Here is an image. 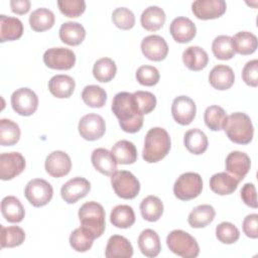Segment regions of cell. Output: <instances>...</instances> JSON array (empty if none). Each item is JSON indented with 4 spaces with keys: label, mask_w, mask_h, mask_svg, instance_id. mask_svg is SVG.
Listing matches in <instances>:
<instances>
[{
    "label": "cell",
    "mask_w": 258,
    "mask_h": 258,
    "mask_svg": "<svg viewBox=\"0 0 258 258\" xmlns=\"http://www.w3.org/2000/svg\"><path fill=\"white\" fill-rule=\"evenodd\" d=\"M111 109L124 132L136 133L143 126V114L137 107L133 93H117L112 101Z\"/></svg>",
    "instance_id": "1"
},
{
    "label": "cell",
    "mask_w": 258,
    "mask_h": 258,
    "mask_svg": "<svg viewBox=\"0 0 258 258\" xmlns=\"http://www.w3.org/2000/svg\"><path fill=\"white\" fill-rule=\"evenodd\" d=\"M170 147L168 132L161 127H153L145 135L142 157L148 163L158 162L168 154Z\"/></svg>",
    "instance_id": "2"
},
{
    "label": "cell",
    "mask_w": 258,
    "mask_h": 258,
    "mask_svg": "<svg viewBox=\"0 0 258 258\" xmlns=\"http://www.w3.org/2000/svg\"><path fill=\"white\" fill-rule=\"evenodd\" d=\"M223 130L227 137L237 144L250 143L254 135V127L250 117L242 112H235L227 116Z\"/></svg>",
    "instance_id": "3"
},
{
    "label": "cell",
    "mask_w": 258,
    "mask_h": 258,
    "mask_svg": "<svg viewBox=\"0 0 258 258\" xmlns=\"http://www.w3.org/2000/svg\"><path fill=\"white\" fill-rule=\"evenodd\" d=\"M78 216L82 227L90 231L96 239L103 235L106 227V214L101 204L94 201L85 203L80 208Z\"/></svg>",
    "instance_id": "4"
},
{
    "label": "cell",
    "mask_w": 258,
    "mask_h": 258,
    "mask_svg": "<svg viewBox=\"0 0 258 258\" xmlns=\"http://www.w3.org/2000/svg\"><path fill=\"white\" fill-rule=\"evenodd\" d=\"M169 250L182 258H196L200 254V246L197 240L187 232L173 230L166 237Z\"/></svg>",
    "instance_id": "5"
},
{
    "label": "cell",
    "mask_w": 258,
    "mask_h": 258,
    "mask_svg": "<svg viewBox=\"0 0 258 258\" xmlns=\"http://www.w3.org/2000/svg\"><path fill=\"white\" fill-rule=\"evenodd\" d=\"M203 190V179L197 172H184L173 184V194L180 201L196 199Z\"/></svg>",
    "instance_id": "6"
},
{
    "label": "cell",
    "mask_w": 258,
    "mask_h": 258,
    "mask_svg": "<svg viewBox=\"0 0 258 258\" xmlns=\"http://www.w3.org/2000/svg\"><path fill=\"white\" fill-rule=\"evenodd\" d=\"M111 184L115 194L124 200L136 198L140 191V182L128 170H119L111 175Z\"/></svg>",
    "instance_id": "7"
},
{
    "label": "cell",
    "mask_w": 258,
    "mask_h": 258,
    "mask_svg": "<svg viewBox=\"0 0 258 258\" xmlns=\"http://www.w3.org/2000/svg\"><path fill=\"white\" fill-rule=\"evenodd\" d=\"M26 200L36 208L47 205L53 196L51 184L42 178H33L27 182L24 188Z\"/></svg>",
    "instance_id": "8"
},
{
    "label": "cell",
    "mask_w": 258,
    "mask_h": 258,
    "mask_svg": "<svg viewBox=\"0 0 258 258\" xmlns=\"http://www.w3.org/2000/svg\"><path fill=\"white\" fill-rule=\"evenodd\" d=\"M12 109L21 116H30L37 110L38 97L29 88H20L11 95Z\"/></svg>",
    "instance_id": "9"
},
{
    "label": "cell",
    "mask_w": 258,
    "mask_h": 258,
    "mask_svg": "<svg viewBox=\"0 0 258 258\" xmlns=\"http://www.w3.org/2000/svg\"><path fill=\"white\" fill-rule=\"evenodd\" d=\"M44 64L52 70H71L76 62L75 52L66 47H51L43 53Z\"/></svg>",
    "instance_id": "10"
},
{
    "label": "cell",
    "mask_w": 258,
    "mask_h": 258,
    "mask_svg": "<svg viewBox=\"0 0 258 258\" xmlns=\"http://www.w3.org/2000/svg\"><path fill=\"white\" fill-rule=\"evenodd\" d=\"M81 137L89 141L100 139L106 131V123L102 116L98 114H87L83 116L78 126Z\"/></svg>",
    "instance_id": "11"
},
{
    "label": "cell",
    "mask_w": 258,
    "mask_h": 258,
    "mask_svg": "<svg viewBox=\"0 0 258 258\" xmlns=\"http://www.w3.org/2000/svg\"><path fill=\"white\" fill-rule=\"evenodd\" d=\"M26 166L25 158L19 152H4L0 154V178L10 180L19 175Z\"/></svg>",
    "instance_id": "12"
},
{
    "label": "cell",
    "mask_w": 258,
    "mask_h": 258,
    "mask_svg": "<svg viewBox=\"0 0 258 258\" xmlns=\"http://www.w3.org/2000/svg\"><path fill=\"white\" fill-rule=\"evenodd\" d=\"M197 113L196 103L187 96L176 97L171 105V114L174 121L180 125L190 124Z\"/></svg>",
    "instance_id": "13"
},
{
    "label": "cell",
    "mask_w": 258,
    "mask_h": 258,
    "mask_svg": "<svg viewBox=\"0 0 258 258\" xmlns=\"http://www.w3.org/2000/svg\"><path fill=\"white\" fill-rule=\"evenodd\" d=\"M226 9L227 4L224 0H197L191 4L194 15L202 20L219 18Z\"/></svg>",
    "instance_id": "14"
},
{
    "label": "cell",
    "mask_w": 258,
    "mask_h": 258,
    "mask_svg": "<svg viewBox=\"0 0 258 258\" xmlns=\"http://www.w3.org/2000/svg\"><path fill=\"white\" fill-rule=\"evenodd\" d=\"M91 190V183L85 177L77 176L69 179L60 188L62 200L68 204H75L85 198Z\"/></svg>",
    "instance_id": "15"
},
{
    "label": "cell",
    "mask_w": 258,
    "mask_h": 258,
    "mask_svg": "<svg viewBox=\"0 0 258 258\" xmlns=\"http://www.w3.org/2000/svg\"><path fill=\"white\" fill-rule=\"evenodd\" d=\"M141 51L146 58L153 61H160L166 57L168 45L160 35L151 34L142 39Z\"/></svg>",
    "instance_id": "16"
},
{
    "label": "cell",
    "mask_w": 258,
    "mask_h": 258,
    "mask_svg": "<svg viewBox=\"0 0 258 258\" xmlns=\"http://www.w3.org/2000/svg\"><path fill=\"white\" fill-rule=\"evenodd\" d=\"M44 167L46 172L52 177H61L70 173L72 160L64 151L55 150L46 156Z\"/></svg>",
    "instance_id": "17"
},
{
    "label": "cell",
    "mask_w": 258,
    "mask_h": 258,
    "mask_svg": "<svg viewBox=\"0 0 258 258\" xmlns=\"http://www.w3.org/2000/svg\"><path fill=\"white\" fill-rule=\"evenodd\" d=\"M228 173L241 181L250 170L251 160L248 154L242 151H232L228 154L225 161Z\"/></svg>",
    "instance_id": "18"
},
{
    "label": "cell",
    "mask_w": 258,
    "mask_h": 258,
    "mask_svg": "<svg viewBox=\"0 0 258 258\" xmlns=\"http://www.w3.org/2000/svg\"><path fill=\"white\" fill-rule=\"evenodd\" d=\"M169 32L176 42L186 43L192 40L196 36L197 27L189 18L179 16L171 21L169 25Z\"/></svg>",
    "instance_id": "19"
},
{
    "label": "cell",
    "mask_w": 258,
    "mask_h": 258,
    "mask_svg": "<svg viewBox=\"0 0 258 258\" xmlns=\"http://www.w3.org/2000/svg\"><path fill=\"white\" fill-rule=\"evenodd\" d=\"M211 86L219 91L230 89L235 82V75L229 66L218 64L212 69L209 75Z\"/></svg>",
    "instance_id": "20"
},
{
    "label": "cell",
    "mask_w": 258,
    "mask_h": 258,
    "mask_svg": "<svg viewBox=\"0 0 258 258\" xmlns=\"http://www.w3.org/2000/svg\"><path fill=\"white\" fill-rule=\"evenodd\" d=\"M133 255V247L129 240L121 235H113L109 238L105 256L107 258H130Z\"/></svg>",
    "instance_id": "21"
},
{
    "label": "cell",
    "mask_w": 258,
    "mask_h": 258,
    "mask_svg": "<svg viewBox=\"0 0 258 258\" xmlns=\"http://www.w3.org/2000/svg\"><path fill=\"white\" fill-rule=\"evenodd\" d=\"M91 161L93 166L102 174L111 176L117 171V161L111 151L105 148H97L92 152Z\"/></svg>",
    "instance_id": "22"
},
{
    "label": "cell",
    "mask_w": 258,
    "mask_h": 258,
    "mask_svg": "<svg viewBox=\"0 0 258 258\" xmlns=\"http://www.w3.org/2000/svg\"><path fill=\"white\" fill-rule=\"evenodd\" d=\"M182 61L184 66L194 72L204 70L209 62L207 51L201 46L192 45L186 47L182 52Z\"/></svg>",
    "instance_id": "23"
},
{
    "label": "cell",
    "mask_w": 258,
    "mask_h": 258,
    "mask_svg": "<svg viewBox=\"0 0 258 258\" xmlns=\"http://www.w3.org/2000/svg\"><path fill=\"white\" fill-rule=\"evenodd\" d=\"M76 88L75 80L68 75H55L48 81V90L58 99L70 98Z\"/></svg>",
    "instance_id": "24"
},
{
    "label": "cell",
    "mask_w": 258,
    "mask_h": 258,
    "mask_svg": "<svg viewBox=\"0 0 258 258\" xmlns=\"http://www.w3.org/2000/svg\"><path fill=\"white\" fill-rule=\"evenodd\" d=\"M58 34L60 40L63 43L76 46L84 41L86 37V30L81 23L75 21H68L60 25Z\"/></svg>",
    "instance_id": "25"
},
{
    "label": "cell",
    "mask_w": 258,
    "mask_h": 258,
    "mask_svg": "<svg viewBox=\"0 0 258 258\" xmlns=\"http://www.w3.org/2000/svg\"><path fill=\"white\" fill-rule=\"evenodd\" d=\"M239 180L230 173L223 171L212 175L210 179L211 189L220 196H226L233 194L239 184Z\"/></svg>",
    "instance_id": "26"
},
{
    "label": "cell",
    "mask_w": 258,
    "mask_h": 258,
    "mask_svg": "<svg viewBox=\"0 0 258 258\" xmlns=\"http://www.w3.org/2000/svg\"><path fill=\"white\" fill-rule=\"evenodd\" d=\"M137 243L141 253L149 258L156 257L161 250L159 236L152 229L143 230L138 237Z\"/></svg>",
    "instance_id": "27"
},
{
    "label": "cell",
    "mask_w": 258,
    "mask_h": 258,
    "mask_svg": "<svg viewBox=\"0 0 258 258\" xmlns=\"http://www.w3.org/2000/svg\"><path fill=\"white\" fill-rule=\"evenodd\" d=\"M23 34V24L16 17L0 15V41L19 39Z\"/></svg>",
    "instance_id": "28"
},
{
    "label": "cell",
    "mask_w": 258,
    "mask_h": 258,
    "mask_svg": "<svg viewBox=\"0 0 258 258\" xmlns=\"http://www.w3.org/2000/svg\"><path fill=\"white\" fill-rule=\"evenodd\" d=\"M1 213L3 218L9 223H20L25 216L21 202L14 196H7L2 200Z\"/></svg>",
    "instance_id": "29"
},
{
    "label": "cell",
    "mask_w": 258,
    "mask_h": 258,
    "mask_svg": "<svg viewBox=\"0 0 258 258\" xmlns=\"http://www.w3.org/2000/svg\"><path fill=\"white\" fill-rule=\"evenodd\" d=\"M165 19L166 16L162 8L158 6H149L142 12L140 23L145 30L156 31L163 26Z\"/></svg>",
    "instance_id": "30"
},
{
    "label": "cell",
    "mask_w": 258,
    "mask_h": 258,
    "mask_svg": "<svg viewBox=\"0 0 258 258\" xmlns=\"http://www.w3.org/2000/svg\"><path fill=\"white\" fill-rule=\"evenodd\" d=\"M185 148L192 154H203L208 149V137L201 129L194 128L185 132L183 136Z\"/></svg>",
    "instance_id": "31"
},
{
    "label": "cell",
    "mask_w": 258,
    "mask_h": 258,
    "mask_svg": "<svg viewBox=\"0 0 258 258\" xmlns=\"http://www.w3.org/2000/svg\"><path fill=\"white\" fill-rule=\"evenodd\" d=\"M216 216V211L211 205H200L191 210L187 222L191 228H205L211 224Z\"/></svg>",
    "instance_id": "32"
},
{
    "label": "cell",
    "mask_w": 258,
    "mask_h": 258,
    "mask_svg": "<svg viewBox=\"0 0 258 258\" xmlns=\"http://www.w3.org/2000/svg\"><path fill=\"white\" fill-rule=\"evenodd\" d=\"M111 153L117 163L120 164H132L137 160V149L128 140H119L116 142L111 149Z\"/></svg>",
    "instance_id": "33"
},
{
    "label": "cell",
    "mask_w": 258,
    "mask_h": 258,
    "mask_svg": "<svg viewBox=\"0 0 258 258\" xmlns=\"http://www.w3.org/2000/svg\"><path fill=\"white\" fill-rule=\"evenodd\" d=\"M232 43L235 52L242 55H248L255 52L258 44L256 35L249 31L237 32L234 37H232Z\"/></svg>",
    "instance_id": "34"
},
{
    "label": "cell",
    "mask_w": 258,
    "mask_h": 258,
    "mask_svg": "<svg viewBox=\"0 0 258 258\" xmlns=\"http://www.w3.org/2000/svg\"><path fill=\"white\" fill-rule=\"evenodd\" d=\"M140 213L144 220L156 222L163 214V204L156 196H148L140 203Z\"/></svg>",
    "instance_id": "35"
},
{
    "label": "cell",
    "mask_w": 258,
    "mask_h": 258,
    "mask_svg": "<svg viewBox=\"0 0 258 258\" xmlns=\"http://www.w3.org/2000/svg\"><path fill=\"white\" fill-rule=\"evenodd\" d=\"M110 222L116 228L127 229L135 223V213L128 205H118L111 211Z\"/></svg>",
    "instance_id": "36"
},
{
    "label": "cell",
    "mask_w": 258,
    "mask_h": 258,
    "mask_svg": "<svg viewBox=\"0 0 258 258\" xmlns=\"http://www.w3.org/2000/svg\"><path fill=\"white\" fill-rule=\"evenodd\" d=\"M29 24L37 32L48 30L54 24V14L47 8H37L29 16Z\"/></svg>",
    "instance_id": "37"
},
{
    "label": "cell",
    "mask_w": 258,
    "mask_h": 258,
    "mask_svg": "<svg viewBox=\"0 0 258 258\" xmlns=\"http://www.w3.org/2000/svg\"><path fill=\"white\" fill-rule=\"evenodd\" d=\"M116 73V63L110 57L99 58L93 67V76L97 81L101 83H108L112 81Z\"/></svg>",
    "instance_id": "38"
},
{
    "label": "cell",
    "mask_w": 258,
    "mask_h": 258,
    "mask_svg": "<svg viewBox=\"0 0 258 258\" xmlns=\"http://www.w3.org/2000/svg\"><path fill=\"white\" fill-rule=\"evenodd\" d=\"M95 239L96 238L90 231L81 226L72 232L70 236V245L77 252H86L91 249Z\"/></svg>",
    "instance_id": "39"
},
{
    "label": "cell",
    "mask_w": 258,
    "mask_h": 258,
    "mask_svg": "<svg viewBox=\"0 0 258 258\" xmlns=\"http://www.w3.org/2000/svg\"><path fill=\"white\" fill-rule=\"evenodd\" d=\"M20 139V128L17 123L10 119L0 120V144L12 146Z\"/></svg>",
    "instance_id": "40"
},
{
    "label": "cell",
    "mask_w": 258,
    "mask_h": 258,
    "mask_svg": "<svg viewBox=\"0 0 258 258\" xmlns=\"http://www.w3.org/2000/svg\"><path fill=\"white\" fill-rule=\"evenodd\" d=\"M84 103L91 108H102L107 101L106 91L97 85L86 86L82 92Z\"/></svg>",
    "instance_id": "41"
},
{
    "label": "cell",
    "mask_w": 258,
    "mask_h": 258,
    "mask_svg": "<svg viewBox=\"0 0 258 258\" xmlns=\"http://www.w3.org/2000/svg\"><path fill=\"white\" fill-rule=\"evenodd\" d=\"M1 248L20 246L25 240V232L18 226L4 227L1 225Z\"/></svg>",
    "instance_id": "42"
},
{
    "label": "cell",
    "mask_w": 258,
    "mask_h": 258,
    "mask_svg": "<svg viewBox=\"0 0 258 258\" xmlns=\"http://www.w3.org/2000/svg\"><path fill=\"white\" fill-rule=\"evenodd\" d=\"M214 55L221 60L231 59L235 55V50L232 43V37L229 35H218L212 43Z\"/></svg>",
    "instance_id": "43"
},
{
    "label": "cell",
    "mask_w": 258,
    "mask_h": 258,
    "mask_svg": "<svg viewBox=\"0 0 258 258\" xmlns=\"http://www.w3.org/2000/svg\"><path fill=\"white\" fill-rule=\"evenodd\" d=\"M226 119H227V114L225 110L220 106L212 105L205 110L204 120L207 127L212 131L222 130Z\"/></svg>",
    "instance_id": "44"
},
{
    "label": "cell",
    "mask_w": 258,
    "mask_h": 258,
    "mask_svg": "<svg viewBox=\"0 0 258 258\" xmlns=\"http://www.w3.org/2000/svg\"><path fill=\"white\" fill-rule=\"evenodd\" d=\"M216 237L223 244H234L240 238V231L234 224L222 222L216 227Z\"/></svg>",
    "instance_id": "45"
},
{
    "label": "cell",
    "mask_w": 258,
    "mask_h": 258,
    "mask_svg": "<svg viewBox=\"0 0 258 258\" xmlns=\"http://www.w3.org/2000/svg\"><path fill=\"white\" fill-rule=\"evenodd\" d=\"M113 23L120 29H131L135 24V16L133 12L126 7H118L112 13Z\"/></svg>",
    "instance_id": "46"
},
{
    "label": "cell",
    "mask_w": 258,
    "mask_h": 258,
    "mask_svg": "<svg viewBox=\"0 0 258 258\" xmlns=\"http://www.w3.org/2000/svg\"><path fill=\"white\" fill-rule=\"evenodd\" d=\"M57 6L59 11L70 18L79 17L86 10V2L84 0H58Z\"/></svg>",
    "instance_id": "47"
},
{
    "label": "cell",
    "mask_w": 258,
    "mask_h": 258,
    "mask_svg": "<svg viewBox=\"0 0 258 258\" xmlns=\"http://www.w3.org/2000/svg\"><path fill=\"white\" fill-rule=\"evenodd\" d=\"M160 75L158 70L152 66H141L136 71L137 82L146 87H152L159 82Z\"/></svg>",
    "instance_id": "48"
},
{
    "label": "cell",
    "mask_w": 258,
    "mask_h": 258,
    "mask_svg": "<svg viewBox=\"0 0 258 258\" xmlns=\"http://www.w3.org/2000/svg\"><path fill=\"white\" fill-rule=\"evenodd\" d=\"M138 109L143 115L149 114L156 107L155 96L147 91H136L133 93Z\"/></svg>",
    "instance_id": "49"
},
{
    "label": "cell",
    "mask_w": 258,
    "mask_h": 258,
    "mask_svg": "<svg viewBox=\"0 0 258 258\" xmlns=\"http://www.w3.org/2000/svg\"><path fill=\"white\" fill-rule=\"evenodd\" d=\"M242 79L250 87L258 86V60L252 59L247 61L242 70Z\"/></svg>",
    "instance_id": "50"
},
{
    "label": "cell",
    "mask_w": 258,
    "mask_h": 258,
    "mask_svg": "<svg viewBox=\"0 0 258 258\" xmlns=\"http://www.w3.org/2000/svg\"><path fill=\"white\" fill-rule=\"evenodd\" d=\"M243 232L244 234L252 239L258 237V215L250 214L244 218L243 221Z\"/></svg>",
    "instance_id": "51"
},
{
    "label": "cell",
    "mask_w": 258,
    "mask_h": 258,
    "mask_svg": "<svg viewBox=\"0 0 258 258\" xmlns=\"http://www.w3.org/2000/svg\"><path fill=\"white\" fill-rule=\"evenodd\" d=\"M241 199L250 208L256 209L258 207L256 188L253 183L247 182L243 185L241 188Z\"/></svg>",
    "instance_id": "52"
},
{
    "label": "cell",
    "mask_w": 258,
    "mask_h": 258,
    "mask_svg": "<svg viewBox=\"0 0 258 258\" xmlns=\"http://www.w3.org/2000/svg\"><path fill=\"white\" fill-rule=\"evenodd\" d=\"M30 1L29 0H11L10 7L13 13L22 15L26 14L30 9Z\"/></svg>",
    "instance_id": "53"
}]
</instances>
